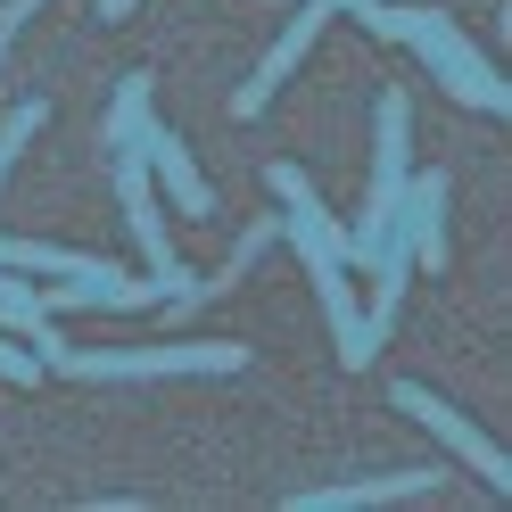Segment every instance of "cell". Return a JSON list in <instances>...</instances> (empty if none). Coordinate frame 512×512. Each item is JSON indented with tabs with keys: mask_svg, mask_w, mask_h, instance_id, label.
<instances>
[{
	"mask_svg": "<svg viewBox=\"0 0 512 512\" xmlns=\"http://www.w3.org/2000/svg\"><path fill=\"white\" fill-rule=\"evenodd\" d=\"M347 17H364L372 34H389V42H405L422 67L455 91L463 108H479V116H504L512 108V91H504V75L488 67V50H471V34L455 17H438V9H389V0H356Z\"/></svg>",
	"mask_w": 512,
	"mask_h": 512,
	"instance_id": "cell-1",
	"label": "cell"
},
{
	"mask_svg": "<svg viewBox=\"0 0 512 512\" xmlns=\"http://www.w3.org/2000/svg\"><path fill=\"white\" fill-rule=\"evenodd\" d=\"M405 141H413V100L405 91H380L372 100V190H364V223L347 232V265H372L380 256V232H389V215L405 199V174H413Z\"/></svg>",
	"mask_w": 512,
	"mask_h": 512,
	"instance_id": "cell-2",
	"label": "cell"
},
{
	"mask_svg": "<svg viewBox=\"0 0 512 512\" xmlns=\"http://www.w3.org/2000/svg\"><path fill=\"white\" fill-rule=\"evenodd\" d=\"M240 339H166V347H67L75 380H174V372H240Z\"/></svg>",
	"mask_w": 512,
	"mask_h": 512,
	"instance_id": "cell-3",
	"label": "cell"
},
{
	"mask_svg": "<svg viewBox=\"0 0 512 512\" xmlns=\"http://www.w3.org/2000/svg\"><path fill=\"white\" fill-rule=\"evenodd\" d=\"M389 405L405 413V422H422V430L446 446V455H463V463L479 471V488H488V496H504V488H512V471H504V446H496L488 430H479L471 413H455L438 389H422V380H397V389H389Z\"/></svg>",
	"mask_w": 512,
	"mask_h": 512,
	"instance_id": "cell-4",
	"label": "cell"
},
{
	"mask_svg": "<svg viewBox=\"0 0 512 512\" xmlns=\"http://www.w3.org/2000/svg\"><path fill=\"white\" fill-rule=\"evenodd\" d=\"M141 166H149V182L166 190L182 215H199V223L215 215V190H207V174H199V157H190V141H182V133L149 124V133H141Z\"/></svg>",
	"mask_w": 512,
	"mask_h": 512,
	"instance_id": "cell-5",
	"label": "cell"
},
{
	"mask_svg": "<svg viewBox=\"0 0 512 512\" xmlns=\"http://www.w3.org/2000/svg\"><path fill=\"white\" fill-rule=\"evenodd\" d=\"M438 471L405 463V471H372V479H339V488H306L290 496V512H364V504H397V496H430Z\"/></svg>",
	"mask_w": 512,
	"mask_h": 512,
	"instance_id": "cell-6",
	"label": "cell"
},
{
	"mask_svg": "<svg viewBox=\"0 0 512 512\" xmlns=\"http://www.w3.org/2000/svg\"><path fill=\"white\" fill-rule=\"evenodd\" d=\"M389 232L413 248V265H438L446 256V174H405V199L389 215Z\"/></svg>",
	"mask_w": 512,
	"mask_h": 512,
	"instance_id": "cell-7",
	"label": "cell"
},
{
	"mask_svg": "<svg viewBox=\"0 0 512 512\" xmlns=\"http://www.w3.org/2000/svg\"><path fill=\"white\" fill-rule=\"evenodd\" d=\"M323 17H331V0H306V9H298L290 25H281V42L265 50V67H256V75L240 83V100H232L240 116H256V108H265V100H273L281 83H290V67H298V58L314 50V34H323Z\"/></svg>",
	"mask_w": 512,
	"mask_h": 512,
	"instance_id": "cell-8",
	"label": "cell"
},
{
	"mask_svg": "<svg viewBox=\"0 0 512 512\" xmlns=\"http://www.w3.org/2000/svg\"><path fill=\"white\" fill-rule=\"evenodd\" d=\"M149 124H157V83L133 67V75L116 83V100H108V141H116V157H124V149H141Z\"/></svg>",
	"mask_w": 512,
	"mask_h": 512,
	"instance_id": "cell-9",
	"label": "cell"
},
{
	"mask_svg": "<svg viewBox=\"0 0 512 512\" xmlns=\"http://www.w3.org/2000/svg\"><path fill=\"white\" fill-rule=\"evenodd\" d=\"M42 323H50V306H42V290H34V281H25V273H9V265H0V331L34 339Z\"/></svg>",
	"mask_w": 512,
	"mask_h": 512,
	"instance_id": "cell-10",
	"label": "cell"
},
{
	"mask_svg": "<svg viewBox=\"0 0 512 512\" xmlns=\"http://www.w3.org/2000/svg\"><path fill=\"white\" fill-rule=\"evenodd\" d=\"M42 116H50L42 100H17V108H9V124H0V182H9V166H17V149H25V141L42 133Z\"/></svg>",
	"mask_w": 512,
	"mask_h": 512,
	"instance_id": "cell-11",
	"label": "cell"
},
{
	"mask_svg": "<svg viewBox=\"0 0 512 512\" xmlns=\"http://www.w3.org/2000/svg\"><path fill=\"white\" fill-rule=\"evenodd\" d=\"M50 364L34 356V347H25V339H9V331H0V380H42Z\"/></svg>",
	"mask_w": 512,
	"mask_h": 512,
	"instance_id": "cell-12",
	"label": "cell"
},
{
	"mask_svg": "<svg viewBox=\"0 0 512 512\" xmlns=\"http://www.w3.org/2000/svg\"><path fill=\"white\" fill-rule=\"evenodd\" d=\"M34 9H42V0H0V25H9V34H25V25H34Z\"/></svg>",
	"mask_w": 512,
	"mask_h": 512,
	"instance_id": "cell-13",
	"label": "cell"
},
{
	"mask_svg": "<svg viewBox=\"0 0 512 512\" xmlns=\"http://www.w3.org/2000/svg\"><path fill=\"white\" fill-rule=\"evenodd\" d=\"M133 9H141V0H100V9H91V17H100V25H124Z\"/></svg>",
	"mask_w": 512,
	"mask_h": 512,
	"instance_id": "cell-14",
	"label": "cell"
},
{
	"mask_svg": "<svg viewBox=\"0 0 512 512\" xmlns=\"http://www.w3.org/2000/svg\"><path fill=\"white\" fill-rule=\"evenodd\" d=\"M9 42H17V34H9V25H0V58H9Z\"/></svg>",
	"mask_w": 512,
	"mask_h": 512,
	"instance_id": "cell-15",
	"label": "cell"
}]
</instances>
